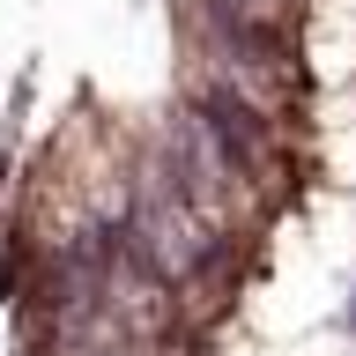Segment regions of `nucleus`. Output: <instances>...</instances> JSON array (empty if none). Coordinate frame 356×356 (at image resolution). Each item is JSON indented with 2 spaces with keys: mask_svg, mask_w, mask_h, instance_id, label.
Wrapping results in <instances>:
<instances>
[{
  "mask_svg": "<svg viewBox=\"0 0 356 356\" xmlns=\"http://www.w3.org/2000/svg\"><path fill=\"white\" fill-rule=\"evenodd\" d=\"M349 356H356V341H349Z\"/></svg>",
  "mask_w": 356,
  "mask_h": 356,
  "instance_id": "nucleus-2",
  "label": "nucleus"
},
{
  "mask_svg": "<svg viewBox=\"0 0 356 356\" xmlns=\"http://www.w3.org/2000/svg\"><path fill=\"white\" fill-rule=\"evenodd\" d=\"M334 334H341V341H356V275H349V289H341V312H334Z\"/></svg>",
  "mask_w": 356,
  "mask_h": 356,
  "instance_id": "nucleus-1",
  "label": "nucleus"
}]
</instances>
